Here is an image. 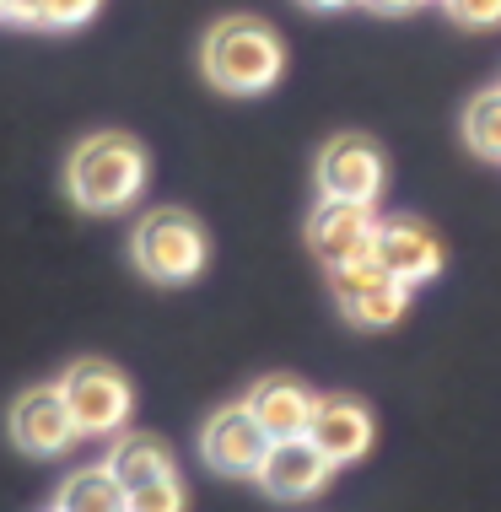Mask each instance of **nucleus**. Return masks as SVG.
<instances>
[{"mask_svg":"<svg viewBox=\"0 0 501 512\" xmlns=\"http://www.w3.org/2000/svg\"><path fill=\"white\" fill-rule=\"evenodd\" d=\"M308 442L324 453L334 469L367 459V448H372V415H367V405H356V399H345V394L318 399L313 426H308Z\"/></svg>","mask_w":501,"mask_h":512,"instance_id":"nucleus-11","label":"nucleus"},{"mask_svg":"<svg viewBox=\"0 0 501 512\" xmlns=\"http://www.w3.org/2000/svg\"><path fill=\"white\" fill-rule=\"evenodd\" d=\"M200 71L211 87L232 98H259L286 71V44L270 22L259 17H221L200 44Z\"/></svg>","mask_w":501,"mask_h":512,"instance_id":"nucleus-2","label":"nucleus"},{"mask_svg":"<svg viewBox=\"0 0 501 512\" xmlns=\"http://www.w3.org/2000/svg\"><path fill=\"white\" fill-rule=\"evenodd\" d=\"M270 432L254 421L248 405H221L200 432V459L216 469V475H238V480H254L264 453H270Z\"/></svg>","mask_w":501,"mask_h":512,"instance_id":"nucleus-7","label":"nucleus"},{"mask_svg":"<svg viewBox=\"0 0 501 512\" xmlns=\"http://www.w3.org/2000/svg\"><path fill=\"white\" fill-rule=\"evenodd\" d=\"M243 405L254 410V421L264 426V432L281 442V437H308L318 394L308 389V383H297V378H259Z\"/></svg>","mask_w":501,"mask_h":512,"instance_id":"nucleus-12","label":"nucleus"},{"mask_svg":"<svg viewBox=\"0 0 501 512\" xmlns=\"http://www.w3.org/2000/svg\"><path fill=\"white\" fill-rule=\"evenodd\" d=\"M361 6H372V11H415L421 0H361Z\"/></svg>","mask_w":501,"mask_h":512,"instance_id":"nucleus-21","label":"nucleus"},{"mask_svg":"<svg viewBox=\"0 0 501 512\" xmlns=\"http://www.w3.org/2000/svg\"><path fill=\"white\" fill-rule=\"evenodd\" d=\"M130 254L141 265L146 281L157 286H189L194 275L205 270L211 259V243H205V227L194 221L189 211H151L135 221V238H130Z\"/></svg>","mask_w":501,"mask_h":512,"instance_id":"nucleus-3","label":"nucleus"},{"mask_svg":"<svg viewBox=\"0 0 501 512\" xmlns=\"http://www.w3.org/2000/svg\"><path fill=\"white\" fill-rule=\"evenodd\" d=\"M130 512H189L184 480L167 475V480H151V486H135L130 491Z\"/></svg>","mask_w":501,"mask_h":512,"instance_id":"nucleus-19","label":"nucleus"},{"mask_svg":"<svg viewBox=\"0 0 501 512\" xmlns=\"http://www.w3.org/2000/svg\"><path fill=\"white\" fill-rule=\"evenodd\" d=\"M458 27H501V0H442Z\"/></svg>","mask_w":501,"mask_h":512,"instance_id":"nucleus-20","label":"nucleus"},{"mask_svg":"<svg viewBox=\"0 0 501 512\" xmlns=\"http://www.w3.org/2000/svg\"><path fill=\"white\" fill-rule=\"evenodd\" d=\"M254 480H259L264 496H275V502H313V496L334 480V464L308 437H281V442H270V453H264Z\"/></svg>","mask_w":501,"mask_h":512,"instance_id":"nucleus-8","label":"nucleus"},{"mask_svg":"<svg viewBox=\"0 0 501 512\" xmlns=\"http://www.w3.org/2000/svg\"><path fill=\"white\" fill-rule=\"evenodd\" d=\"M388 184V162L378 141L367 135H334L318 151V195L324 200H351V205H378Z\"/></svg>","mask_w":501,"mask_h":512,"instance_id":"nucleus-5","label":"nucleus"},{"mask_svg":"<svg viewBox=\"0 0 501 512\" xmlns=\"http://www.w3.org/2000/svg\"><path fill=\"white\" fill-rule=\"evenodd\" d=\"M103 0H33V27H49V33H65V27H81L97 17Z\"/></svg>","mask_w":501,"mask_h":512,"instance_id":"nucleus-18","label":"nucleus"},{"mask_svg":"<svg viewBox=\"0 0 501 512\" xmlns=\"http://www.w3.org/2000/svg\"><path fill=\"white\" fill-rule=\"evenodd\" d=\"M372 254H378L383 270L394 275V281H405L410 292L442 275V243L431 227H421V221H378Z\"/></svg>","mask_w":501,"mask_h":512,"instance_id":"nucleus-9","label":"nucleus"},{"mask_svg":"<svg viewBox=\"0 0 501 512\" xmlns=\"http://www.w3.org/2000/svg\"><path fill=\"white\" fill-rule=\"evenodd\" d=\"M405 308H410V286L388 275V281H378L367 297H356L351 308H345V318L361 329H394L399 318H405Z\"/></svg>","mask_w":501,"mask_h":512,"instance_id":"nucleus-16","label":"nucleus"},{"mask_svg":"<svg viewBox=\"0 0 501 512\" xmlns=\"http://www.w3.org/2000/svg\"><path fill=\"white\" fill-rule=\"evenodd\" d=\"M54 512H130V491L108 475L103 464L71 469L54 491Z\"/></svg>","mask_w":501,"mask_h":512,"instance_id":"nucleus-14","label":"nucleus"},{"mask_svg":"<svg viewBox=\"0 0 501 512\" xmlns=\"http://www.w3.org/2000/svg\"><path fill=\"white\" fill-rule=\"evenodd\" d=\"M302 6H313V11H340V6H356V0H302Z\"/></svg>","mask_w":501,"mask_h":512,"instance_id":"nucleus-22","label":"nucleus"},{"mask_svg":"<svg viewBox=\"0 0 501 512\" xmlns=\"http://www.w3.org/2000/svg\"><path fill=\"white\" fill-rule=\"evenodd\" d=\"M464 141L475 157L501 162V87H485L464 108Z\"/></svg>","mask_w":501,"mask_h":512,"instance_id":"nucleus-15","label":"nucleus"},{"mask_svg":"<svg viewBox=\"0 0 501 512\" xmlns=\"http://www.w3.org/2000/svg\"><path fill=\"white\" fill-rule=\"evenodd\" d=\"M146 173H151V162H146V146L135 135L97 130L65 162V195L87 216H114V211H130L141 200Z\"/></svg>","mask_w":501,"mask_h":512,"instance_id":"nucleus-1","label":"nucleus"},{"mask_svg":"<svg viewBox=\"0 0 501 512\" xmlns=\"http://www.w3.org/2000/svg\"><path fill=\"white\" fill-rule=\"evenodd\" d=\"M49 512H54V507H49Z\"/></svg>","mask_w":501,"mask_h":512,"instance_id":"nucleus-23","label":"nucleus"},{"mask_svg":"<svg viewBox=\"0 0 501 512\" xmlns=\"http://www.w3.org/2000/svg\"><path fill=\"white\" fill-rule=\"evenodd\" d=\"M103 469L119 480L124 491H135V486H151V480L178 475V469H173V448H167L162 437H151V432H119L114 442H108V459H103Z\"/></svg>","mask_w":501,"mask_h":512,"instance_id":"nucleus-13","label":"nucleus"},{"mask_svg":"<svg viewBox=\"0 0 501 512\" xmlns=\"http://www.w3.org/2000/svg\"><path fill=\"white\" fill-rule=\"evenodd\" d=\"M378 281H388V270H383V259L372 254V248H361L356 259H345V265H329V292H334V302H340V313L351 308L356 297H367Z\"/></svg>","mask_w":501,"mask_h":512,"instance_id":"nucleus-17","label":"nucleus"},{"mask_svg":"<svg viewBox=\"0 0 501 512\" xmlns=\"http://www.w3.org/2000/svg\"><path fill=\"white\" fill-rule=\"evenodd\" d=\"M11 442H17L22 453H33V459H60V453H71L81 432L71 421V410H65V394L60 383H44V389H22L11 399Z\"/></svg>","mask_w":501,"mask_h":512,"instance_id":"nucleus-6","label":"nucleus"},{"mask_svg":"<svg viewBox=\"0 0 501 512\" xmlns=\"http://www.w3.org/2000/svg\"><path fill=\"white\" fill-rule=\"evenodd\" d=\"M372 232H378V216L372 205H351V200H324L318 195L313 216H308V248L329 265H345L361 248H372Z\"/></svg>","mask_w":501,"mask_h":512,"instance_id":"nucleus-10","label":"nucleus"},{"mask_svg":"<svg viewBox=\"0 0 501 512\" xmlns=\"http://www.w3.org/2000/svg\"><path fill=\"white\" fill-rule=\"evenodd\" d=\"M60 394H65V410H71L81 437H119L124 426H130L135 389L114 362H103V356H81V362L65 367Z\"/></svg>","mask_w":501,"mask_h":512,"instance_id":"nucleus-4","label":"nucleus"}]
</instances>
